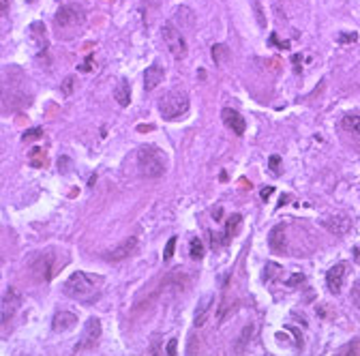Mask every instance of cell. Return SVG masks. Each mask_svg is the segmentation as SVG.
I'll return each mask as SVG.
<instances>
[{"mask_svg":"<svg viewBox=\"0 0 360 356\" xmlns=\"http://www.w3.org/2000/svg\"><path fill=\"white\" fill-rule=\"evenodd\" d=\"M101 286H103L101 275H92V272L77 270L65 281V292H67V296H71V299H75V301L92 303L99 296Z\"/></svg>","mask_w":360,"mask_h":356,"instance_id":"1","label":"cell"},{"mask_svg":"<svg viewBox=\"0 0 360 356\" xmlns=\"http://www.w3.org/2000/svg\"><path fill=\"white\" fill-rule=\"evenodd\" d=\"M137 170L144 178H161L167 170L165 152L154 144L142 146L137 150Z\"/></svg>","mask_w":360,"mask_h":356,"instance_id":"2","label":"cell"},{"mask_svg":"<svg viewBox=\"0 0 360 356\" xmlns=\"http://www.w3.org/2000/svg\"><path fill=\"white\" fill-rule=\"evenodd\" d=\"M65 266V260H60L58 253L54 251V249H47V251L39 253L37 258L32 260V264H30V270H32V275L37 281H52L56 275H58V270Z\"/></svg>","mask_w":360,"mask_h":356,"instance_id":"3","label":"cell"},{"mask_svg":"<svg viewBox=\"0 0 360 356\" xmlns=\"http://www.w3.org/2000/svg\"><path fill=\"white\" fill-rule=\"evenodd\" d=\"M189 110V97L183 90H172L159 101V112L165 121H174V118L183 116Z\"/></svg>","mask_w":360,"mask_h":356,"instance_id":"4","label":"cell"},{"mask_svg":"<svg viewBox=\"0 0 360 356\" xmlns=\"http://www.w3.org/2000/svg\"><path fill=\"white\" fill-rule=\"evenodd\" d=\"M161 34H163V41L167 45V50H170V54L176 58V61H183V58L187 56V41H185L183 34H180V30L172 22H165L161 26Z\"/></svg>","mask_w":360,"mask_h":356,"instance_id":"5","label":"cell"},{"mask_svg":"<svg viewBox=\"0 0 360 356\" xmlns=\"http://www.w3.org/2000/svg\"><path fill=\"white\" fill-rule=\"evenodd\" d=\"M84 17H86V13H84V9L77 7V5H65L60 7L56 11V26L58 28H73V26H79V24L84 22Z\"/></svg>","mask_w":360,"mask_h":356,"instance_id":"6","label":"cell"},{"mask_svg":"<svg viewBox=\"0 0 360 356\" xmlns=\"http://www.w3.org/2000/svg\"><path fill=\"white\" fill-rule=\"evenodd\" d=\"M99 337H101V322H99V318H90L88 322H86V326H84V333H82L79 343L75 346V352L90 350L94 343H97Z\"/></svg>","mask_w":360,"mask_h":356,"instance_id":"7","label":"cell"},{"mask_svg":"<svg viewBox=\"0 0 360 356\" xmlns=\"http://www.w3.org/2000/svg\"><path fill=\"white\" fill-rule=\"evenodd\" d=\"M135 247H137V239H135V236H131V239H125L120 245L112 247L110 251H105L103 258L107 260V262H120V260H125V258H129L131 253H133Z\"/></svg>","mask_w":360,"mask_h":356,"instance_id":"8","label":"cell"},{"mask_svg":"<svg viewBox=\"0 0 360 356\" xmlns=\"http://www.w3.org/2000/svg\"><path fill=\"white\" fill-rule=\"evenodd\" d=\"M19 303H22V299H19L17 290L15 288H7L5 294H3V326H7L9 320L15 315Z\"/></svg>","mask_w":360,"mask_h":356,"instance_id":"9","label":"cell"},{"mask_svg":"<svg viewBox=\"0 0 360 356\" xmlns=\"http://www.w3.org/2000/svg\"><path fill=\"white\" fill-rule=\"evenodd\" d=\"M345 275H347V264L345 262H339V264H334L330 270H328V275H326V286L332 294H339L343 290V283H345Z\"/></svg>","mask_w":360,"mask_h":356,"instance_id":"10","label":"cell"},{"mask_svg":"<svg viewBox=\"0 0 360 356\" xmlns=\"http://www.w3.org/2000/svg\"><path fill=\"white\" fill-rule=\"evenodd\" d=\"M322 225L328 232H332L334 236H343V234L350 232L352 221H350V217H345V215H330L326 219H322Z\"/></svg>","mask_w":360,"mask_h":356,"instance_id":"11","label":"cell"},{"mask_svg":"<svg viewBox=\"0 0 360 356\" xmlns=\"http://www.w3.org/2000/svg\"><path fill=\"white\" fill-rule=\"evenodd\" d=\"M221 118H223L225 127H227V129H232V133H236V135H243V133L247 131V121H245V118L240 116L236 110H232V108H225V110L221 112Z\"/></svg>","mask_w":360,"mask_h":356,"instance_id":"12","label":"cell"},{"mask_svg":"<svg viewBox=\"0 0 360 356\" xmlns=\"http://www.w3.org/2000/svg\"><path fill=\"white\" fill-rule=\"evenodd\" d=\"M77 324V315L71 313V311H56L54 320H52V328L56 333H65V330L73 328Z\"/></svg>","mask_w":360,"mask_h":356,"instance_id":"13","label":"cell"},{"mask_svg":"<svg viewBox=\"0 0 360 356\" xmlns=\"http://www.w3.org/2000/svg\"><path fill=\"white\" fill-rule=\"evenodd\" d=\"M163 67L161 65H150L148 69H146V73H144V90H154L157 88L161 82H163Z\"/></svg>","mask_w":360,"mask_h":356,"instance_id":"14","label":"cell"},{"mask_svg":"<svg viewBox=\"0 0 360 356\" xmlns=\"http://www.w3.org/2000/svg\"><path fill=\"white\" fill-rule=\"evenodd\" d=\"M214 303V296L212 294H206V296H202L199 303H197V309H195V326H204L206 324V320H208V313H210V307Z\"/></svg>","mask_w":360,"mask_h":356,"instance_id":"15","label":"cell"},{"mask_svg":"<svg viewBox=\"0 0 360 356\" xmlns=\"http://www.w3.org/2000/svg\"><path fill=\"white\" fill-rule=\"evenodd\" d=\"M268 245L274 253H283L285 251V228L283 225H274L270 230V236H268Z\"/></svg>","mask_w":360,"mask_h":356,"instance_id":"16","label":"cell"},{"mask_svg":"<svg viewBox=\"0 0 360 356\" xmlns=\"http://www.w3.org/2000/svg\"><path fill=\"white\" fill-rule=\"evenodd\" d=\"M114 99H116V103L120 105V108H127V105H129V101H131V90H129L127 80H120V82H118V86L114 88Z\"/></svg>","mask_w":360,"mask_h":356,"instance_id":"17","label":"cell"},{"mask_svg":"<svg viewBox=\"0 0 360 356\" xmlns=\"http://www.w3.org/2000/svg\"><path fill=\"white\" fill-rule=\"evenodd\" d=\"M210 52H212V61H214V65L223 67L227 61H230V47L223 45V43H214Z\"/></svg>","mask_w":360,"mask_h":356,"instance_id":"18","label":"cell"},{"mask_svg":"<svg viewBox=\"0 0 360 356\" xmlns=\"http://www.w3.org/2000/svg\"><path fill=\"white\" fill-rule=\"evenodd\" d=\"M174 17L180 22V26H185V28H193V11L191 9H187V7H180V9H176V13H174Z\"/></svg>","mask_w":360,"mask_h":356,"instance_id":"19","label":"cell"},{"mask_svg":"<svg viewBox=\"0 0 360 356\" xmlns=\"http://www.w3.org/2000/svg\"><path fill=\"white\" fill-rule=\"evenodd\" d=\"M341 125H343L345 131H350V133L360 137V114H347Z\"/></svg>","mask_w":360,"mask_h":356,"instance_id":"20","label":"cell"},{"mask_svg":"<svg viewBox=\"0 0 360 356\" xmlns=\"http://www.w3.org/2000/svg\"><path fill=\"white\" fill-rule=\"evenodd\" d=\"M240 223H243V215H238V212H234V215L225 221V236L227 239L236 236V232L240 230Z\"/></svg>","mask_w":360,"mask_h":356,"instance_id":"21","label":"cell"},{"mask_svg":"<svg viewBox=\"0 0 360 356\" xmlns=\"http://www.w3.org/2000/svg\"><path fill=\"white\" fill-rule=\"evenodd\" d=\"M251 335H253V324H247L245 330H243V335L238 337V346H236V352H238V354H240V352H245V348H247V343H249Z\"/></svg>","mask_w":360,"mask_h":356,"instance_id":"22","label":"cell"},{"mask_svg":"<svg viewBox=\"0 0 360 356\" xmlns=\"http://www.w3.org/2000/svg\"><path fill=\"white\" fill-rule=\"evenodd\" d=\"M204 251H206V249H204V243H202L199 239H193V241H191V245H189L191 258H193V260H202V258H204Z\"/></svg>","mask_w":360,"mask_h":356,"instance_id":"23","label":"cell"},{"mask_svg":"<svg viewBox=\"0 0 360 356\" xmlns=\"http://www.w3.org/2000/svg\"><path fill=\"white\" fill-rule=\"evenodd\" d=\"M281 266L279 264H274V262H268L266 268H264V281H272V279H277V275H281Z\"/></svg>","mask_w":360,"mask_h":356,"instance_id":"24","label":"cell"},{"mask_svg":"<svg viewBox=\"0 0 360 356\" xmlns=\"http://www.w3.org/2000/svg\"><path fill=\"white\" fill-rule=\"evenodd\" d=\"M75 84H77V80L73 75H67L63 80V84H60V90H63V94H67V97H71L73 90H75Z\"/></svg>","mask_w":360,"mask_h":356,"instance_id":"25","label":"cell"},{"mask_svg":"<svg viewBox=\"0 0 360 356\" xmlns=\"http://www.w3.org/2000/svg\"><path fill=\"white\" fill-rule=\"evenodd\" d=\"M39 137H43V129H41V127L26 129V131H24V135H22L24 142H32V140H39Z\"/></svg>","mask_w":360,"mask_h":356,"instance_id":"26","label":"cell"},{"mask_svg":"<svg viewBox=\"0 0 360 356\" xmlns=\"http://www.w3.org/2000/svg\"><path fill=\"white\" fill-rule=\"evenodd\" d=\"M176 236H172V239L170 241H167V245H165V251H163V260H165V262H170V260H172V255H174V249H176Z\"/></svg>","mask_w":360,"mask_h":356,"instance_id":"27","label":"cell"},{"mask_svg":"<svg viewBox=\"0 0 360 356\" xmlns=\"http://www.w3.org/2000/svg\"><path fill=\"white\" fill-rule=\"evenodd\" d=\"M339 41H341V43H350V41L354 43V41H358V34H356V32H343L341 37H339Z\"/></svg>","mask_w":360,"mask_h":356,"instance_id":"28","label":"cell"},{"mask_svg":"<svg viewBox=\"0 0 360 356\" xmlns=\"http://www.w3.org/2000/svg\"><path fill=\"white\" fill-rule=\"evenodd\" d=\"M176 350H178V341H176V339H170V343H167V354H170V356H176Z\"/></svg>","mask_w":360,"mask_h":356,"instance_id":"29","label":"cell"},{"mask_svg":"<svg viewBox=\"0 0 360 356\" xmlns=\"http://www.w3.org/2000/svg\"><path fill=\"white\" fill-rule=\"evenodd\" d=\"M268 163H270V170H272L274 174H279V172H277V168H279V163H281V157L274 155V157H270V161H268Z\"/></svg>","mask_w":360,"mask_h":356,"instance_id":"30","label":"cell"},{"mask_svg":"<svg viewBox=\"0 0 360 356\" xmlns=\"http://www.w3.org/2000/svg\"><path fill=\"white\" fill-rule=\"evenodd\" d=\"M253 7H255V13H257V22H259V26H266V19H264V15H262V7H259V3H255Z\"/></svg>","mask_w":360,"mask_h":356,"instance_id":"31","label":"cell"},{"mask_svg":"<svg viewBox=\"0 0 360 356\" xmlns=\"http://www.w3.org/2000/svg\"><path fill=\"white\" fill-rule=\"evenodd\" d=\"M272 193H274V187H264V189H262V200L266 202V200H268Z\"/></svg>","mask_w":360,"mask_h":356,"instance_id":"32","label":"cell"},{"mask_svg":"<svg viewBox=\"0 0 360 356\" xmlns=\"http://www.w3.org/2000/svg\"><path fill=\"white\" fill-rule=\"evenodd\" d=\"M305 281V277L303 275H298V272H296V275L292 277V279H287V286H296V283H303Z\"/></svg>","mask_w":360,"mask_h":356,"instance_id":"33","label":"cell"},{"mask_svg":"<svg viewBox=\"0 0 360 356\" xmlns=\"http://www.w3.org/2000/svg\"><path fill=\"white\" fill-rule=\"evenodd\" d=\"M90 61H92V56H88V61L84 63V65H82L79 69H82V71H90Z\"/></svg>","mask_w":360,"mask_h":356,"instance_id":"34","label":"cell"},{"mask_svg":"<svg viewBox=\"0 0 360 356\" xmlns=\"http://www.w3.org/2000/svg\"><path fill=\"white\" fill-rule=\"evenodd\" d=\"M7 11H9V0H3V15H7Z\"/></svg>","mask_w":360,"mask_h":356,"instance_id":"35","label":"cell"},{"mask_svg":"<svg viewBox=\"0 0 360 356\" xmlns=\"http://www.w3.org/2000/svg\"><path fill=\"white\" fill-rule=\"evenodd\" d=\"M212 217H214V219H221V208L214 210V212H212Z\"/></svg>","mask_w":360,"mask_h":356,"instance_id":"36","label":"cell"},{"mask_svg":"<svg viewBox=\"0 0 360 356\" xmlns=\"http://www.w3.org/2000/svg\"><path fill=\"white\" fill-rule=\"evenodd\" d=\"M287 202H290V195H283V197H281V202H279V204L283 206V204H287Z\"/></svg>","mask_w":360,"mask_h":356,"instance_id":"37","label":"cell"}]
</instances>
